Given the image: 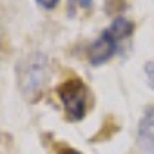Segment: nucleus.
I'll use <instances>...</instances> for the list:
<instances>
[{
  "instance_id": "obj_4",
  "label": "nucleus",
  "mask_w": 154,
  "mask_h": 154,
  "mask_svg": "<svg viewBox=\"0 0 154 154\" xmlns=\"http://www.w3.org/2000/svg\"><path fill=\"white\" fill-rule=\"evenodd\" d=\"M138 147L145 154H154V105L145 107L138 122Z\"/></svg>"
},
{
  "instance_id": "obj_1",
  "label": "nucleus",
  "mask_w": 154,
  "mask_h": 154,
  "mask_svg": "<svg viewBox=\"0 0 154 154\" xmlns=\"http://www.w3.org/2000/svg\"><path fill=\"white\" fill-rule=\"evenodd\" d=\"M17 80H18V87L24 96L33 100L38 93H42L44 85L49 80L45 54L31 53L26 58H22L17 65Z\"/></svg>"
},
{
  "instance_id": "obj_2",
  "label": "nucleus",
  "mask_w": 154,
  "mask_h": 154,
  "mask_svg": "<svg viewBox=\"0 0 154 154\" xmlns=\"http://www.w3.org/2000/svg\"><path fill=\"white\" fill-rule=\"evenodd\" d=\"M58 98L65 109V116L71 122H80L85 118V111H87V96L89 91L85 87V84L80 78H71L65 80L58 89Z\"/></svg>"
},
{
  "instance_id": "obj_6",
  "label": "nucleus",
  "mask_w": 154,
  "mask_h": 154,
  "mask_svg": "<svg viewBox=\"0 0 154 154\" xmlns=\"http://www.w3.org/2000/svg\"><path fill=\"white\" fill-rule=\"evenodd\" d=\"M145 74H147V78H149L150 85L154 87V60H150V62L145 63Z\"/></svg>"
},
{
  "instance_id": "obj_5",
  "label": "nucleus",
  "mask_w": 154,
  "mask_h": 154,
  "mask_svg": "<svg viewBox=\"0 0 154 154\" xmlns=\"http://www.w3.org/2000/svg\"><path fill=\"white\" fill-rule=\"evenodd\" d=\"M109 31H111V35H112L116 40H120V38H125V36L132 35V31H134V24H132L131 20H127L125 17H116V18L112 20Z\"/></svg>"
},
{
  "instance_id": "obj_3",
  "label": "nucleus",
  "mask_w": 154,
  "mask_h": 154,
  "mask_svg": "<svg viewBox=\"0 0 154 154\" xmlns=\"http://www.w3.org/2000/svg\"><path fill=\"white\" fill-rule=\"evenodd\" d=\"M114 53H116V38L111 35L109 29H105V31H102V35L91 44L87 56H89L91 65H102V63L109 62Z\"/></svg>"
},
{
  "instance_id": "obj_8",
  "label": "nucleus",
  "mask_w": 154,
  "mask_h": 154,
  "mask_svg": "<svg viewBox=\"0 0 154 154\" xmlns=\"http://www.w3.org/2000/svg\"><path fill=\"white\" fill-rule=\"evenodd\" d=\"M58 2H60V0H36V4L42 6L44 9H54L58 6Z\"/></svg>"
},
{
  "instance_id": "obj_7",
  "label": "nucleus",
  "mask_w": 154,
  "mask_h": 154,
  "mask_svg": "<svg viewBox=\"0 0 154 154\" xmlns=\"http://www.w3.org/2000/svg\"><path fill=\"white\" fill-rule=\"evenodd\" d=\"M56 154H82V152L72 149V147H67V145H58L56 147Z\"/></svg>"
}]
</instances>
